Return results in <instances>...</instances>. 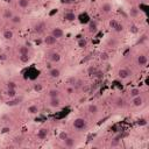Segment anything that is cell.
Masks as SVG:
<instances>
[{
	"label": "cell",
	"instance_id": "1",
	"mask_svg": "<svg viewBox=\"0 0 149 149\" xmlns=\"http://www.w3.org/2000/svg\"><path fill=\"white\" fill-rule=\"evenodd\" d=\"M73 127H75V129H77V130H83L88 127V123H86V121H85L83 118H77V119H75V121H73Z\"/></svg>",
	"mask_w": 149,
	"mask_h": 149
},
{
	"label": "cell",
	"instance_id": "2",
	"mask_svg": "<svg viewBox=\"0 0 149 149\" xmlns=\"http://www.w3.org/2000/svg\"><path fill=\"white\" fill-rule=\"evenodd\" d=\"M51 35H53L54 37H56V38H61V37H63V35H64V31L62 30L61 28L56 27V28H54L53 30H51Z\"/></svg>",
	"mask_w": 149,
	"mask_h": 149
},
{
	"label": "cell",
	"instance_id": "3",
	"mask_svg": "<svg viewBox=\"0 0 149 149\" xmlns=\"http://www.w3.org/2000/svg\"><path fill=\"white\" fill-rule=\"evenodd\" d=\"M49 106L53 107V108H57V107H60L61 106V100H60V98H50Z\"/></svg>",
	"mask_w": 149,
	"mask_h": 149
},
{
	"label": "cell",
	"instance_id": "4",
	"mask_svg": "<svg viewBox=\"0 0 149 149\" xmlns=\"http://www.w3.org/2000/svg\"><path fill=\"white\" fill-rule=\"evenodd\" d=\"M56 40H57V38L54 37L53 35H48L47 37H44V40H43V41H44V43H46L47 46H53V44H55V43H56Z\"/></svg>",
	"mask_w": 149,
	"mask_h": 149
},
{
	"label": "cell",
	"instance_id": "5",
	"mask_svg": "<svg viewBox=\"0 0 149 149\" xmlns=\"http://www.w3.org/2000/svg\"><path fill=\"white\" fill-rule=\"evenodd\" d=\"M130 75L129 70L128 69H120L118 72V76L120 77V78H122V79H126V78H128Z\"/></svg>",
	"mask_w": 149,
	"mask_h": 149
},
{
	"label": "cell",
	"instance_id": "6",
	"mask_svg": "<svg viewBox=\"0 0 149 149\" xmlns=\"http://www.w3.org/2000/svg\"><path fill=\"white\" fill-rule=\"evenodd\" d=\"M44 28H46V23L44 22H38L37 25H35L34 30L36 31V33H38V34H41V33L44 31Z\"/></svg>",
	"mask_w": 149,
	"mask_h": 149
},
{
	"label": "cell",
	"instance_id": "7",
	"mask_svg": "<svg viewBox=\"0 0 149 149\" xmlns=\"http://www.w3.org/2000/svg\"><path fill=\"white\" fill-rule=\"evenodd\" d=\"M133 105L136 107H140L143 105V98L141 96H136L133 98Z\"/></svg>",
	"mask_w": 149,
	"mask_h": 149
},
{
	"label": "cell",
	"instance_id": "8",
	"mask_svg": "<svg viewBox=\"0 0 149 149\" xmlns=\"http://www.w3.org/2000/svg\"><path fill=\"white\" fill-rule=\"evenodd\" d=\"M88 111L90 112L91 114L96 115V114H98V112H99V108H98V106H97L96 104H91V105H89Z\"/></svg>",
	"mask_w": 149,
	"mask_h": 149
},
{
	"label": "cell",
	"instance_id": "9",
	"mask_svg": "<svg viewBox=\"0 0 149 149\" xmlns=\"http://www.w3.org/2000/svg\"><path fill=\"white\" fill-rule=\"evenodd\" d=\"M138 63H139V65H141V66L147 65V63H148V58H147V56H146V55H140V56L138 57Z\"/></svg>",
	"mask_w": 149,
	"mask_h": 149
},
{
	"label": "cell",
	"instance_id": "10",
	"mask_svg": "<svg viewBox=\"0 0 149 149\" xmlns=\"http://www.w3.org/2000/svg\"><path fill=\"white\" fill-rule=\"evenodd\" d=\"M47 135H48V129L47 128H42V129H40L37 132V138L40 140H44L47 138Z\"/></svg>",
	"mask_w": 149,
	"mask_h": 149
},
{
	"label": "cell",
	"instance_id": "11",
	"mask_svg": "<svg viewBox=\"0 0 149 149\" xmlns=\"http://www.w3.org/2000/svg\"><path fill=\"white\" fill-rule=\"evenodd\" d=\"M49 75H50V77H51V78H58V77L61 76V71H60V69L53 68V69H50Z\"/></svg>",
	"mask_w": 149,
	"mask_h": 149
},
{
	"label": "cell",
	"instance_id": "12",
	"mask_svg": "<svg viewBox=\"0 0 149 149\" xmlns=\"http://www.w3.org/2000/svg\"><path fill=\"white\" fill-rule=\"evenodd\" d=\"M49 58H50V61L51 62L56 63V62H60V60H61V55H60L58 53H51L50 54V56H49Z\"/></svg>",
	"mask_w": 149,
	"mask_h": 149
},
{
	"label": "cell",
	"instance_id": "13",
	"mask_svg": "<svg viewBox=\"0 0 149 149\" xmlns=\"http://www.w3.org/2000/svg\"><path fill=\"white\" fill-rule=\"evenodd\" d=\"M64 146L65 147H68V148H71V147H73L75 146V139H72V138H68L64 140Z\"/></svg>",
	"mask_w": 149,
	"mask_h": 149
},
{
	"label": "cell",
	"instance_id": "14",
	"mask_svg": "<svg viewBox=\"0 0 149 149\" xmlns=\"http://www.w3.org/2000/svg\"><path fill=\"white\" fill-rule=\"evenodd\" d=\"M89 30H90V33H97V30H98V26H97V22H94V21H91V22L89 23Z\"/></svg>",
	"mask_w": 149,
	"mask_h": 149
},
{
	"label": "cell",
	"instance_id": "15",
	"mask_svg": "<svg viewBox=\"0 0 149 149\" xmlns=\"http://www.w3.org/2000/svg\"><path fill=\"white\" fill-rule=\"evenodd\" d=\"M75 19H76V14L75 13H71V12H69V13H65L64 14V20H66V21H75Z\"/></svg>",
	"mask_w": 149,
	"mask_h": 149
},
{
	"label": "cell",
	"instance_id": "16",
	"mask_svg": "<svg viewBox=\"0 0 149 149\" xmlns=\"http://www.w3.org/2000/svg\"><path fill=\"white\" fill-rule=\"evenodd\" d=\"M27 112L29 113V114H36L38 112V107L36 105H30V106L27 108Z\"/></svg>",
	"mask_w": 149,
	"mask_h": 149
},
{
	"label": "cell",
	"instance_id": "17",
	"mask_svg": "<svg viewBox=\"0 0 149 149\" xmlns=\"http://www.w3.org/2000/svg\"><path fill=\"white\" fill-rule=\"evenodd\" d=\"M101 11H103L104 13H110V12L112 11V5L108 4V2L103 4V6H101Z\"/></svg>",
	"mask_w": 149,
	"mask_h": 149
},
{
	"label": "cell",
	"instance_id": "18",
	"mask_svg": "<svg viewBox=\"0 0 149 149\" xmlns=\"http://www.w3.org/2000/svg\"><path fill=\"white\" fill-rule=\"evenodd\" d=\"M115 105H117V107H119V108H123V107L126 106V101H125V99H122V98H118V99L115 100Z\"/></svg>",
	"mask_w": 149,
	"mask_h": 149
},
{
	"label": "cell",
	"instance_id": "19",
	"mask_svg": "<svg viewBox=\"0 0 149 149\" xmlns=\"http://www.w3.org/2000/svg\"><path fill=\"white\" fill-rule=\"evenodd\" d=\"M2 36H4L5 40H12V38H13V31L9 30V29H6V30L4 31Z\"/></svg>",
	"mask_w": 149,
	"mask_h": 149
},
{
	"label": "cell",
	"instance_id": "20",
	"mask_svg": "<svg viewBox=\"0 0 149 149\" xmlns=\"http://www.w3.org/2000/svg\"><path fill=\"white\" fill-rule=\"evenodd\" d=\"M48 94H49L50 98H60V91L58 90H50Z\"/></svg>",
	"mask_w": 149,
	"mask_h": 149
},
{
	"label": "cell",
	"instance_id": "21",
	"mask_svg": "<svg viewBox=\"0 0 149 149\" xmlns=\"http://www.w3.org/2000/svg\"><path fill=\"white\" fill-rule=\"evenodd\" d=\"M18 51H19L20 55H26V54H29V49H28V47H26V46H21Z\"/></svg>",
	"mask_w": 149,
	"mask_h": 149
},
{
	"label": "cell",
	"instance_id": "22",
	"mask_svg": "<svg viewBox=\"0 0 149 149\" xmlns=\"http://www.w3.org/2000/svg\"><path fill=\"white\" fill-rule=\"evenodd\" d=\"M140 93H141V91L139 88H134L130 90V97H133V98L136 96H140Z\"/></svg>",
	"mask_w": 149,
	"mask_h": 149
},
{
	"label": "cell",
	"instance_id": "23",
	"mask_svg": "<svg viewBox=\"0 0 149 149\" xmlns=\"http://www.w3.org/2000/svg\"><path fill=\"white\" fill-rule=\"evenodd\" d=\"M29 6V0H19V7L27 8Z\"/></svg>",
	"mask_w": 149,
	"mask_h": 149
},
{
	"label": "cell",
	"instance_id": "24",
	"mask_svg": "<svg viewBox=\"0 0 149 149\" xmlns=\"http://www.w3.org/2000/svg\"><path fill=\"white\" fill-rule=\"evenodd\" d=\"M13 15H14V14H13V12H12L11 9H6V11L4 12V18H5V19H9V20H11Z\"/></svg>",
	"mask_w": 149,
	"mask_h": 149
},
{
	"label": "cell",
	"instance_id": "25",
	"mask_svg": "<svg viewBox=\"0 0 149 149\" xmlns=\"http://www.w3.org/2000/svg\"><path fill=\"white\" fill-rule=\"evenodd\" d=\"M77 44H78L79 48H85V47L88 46V42H86V40H84V38H79L78 42H77Z\"/></svg>",
	"mask_w": 149,
	"mask_h": 149
},
{
	"label": "cell",
	"instance_id": "26",
	"mask_svg": "<svg viewBox=\"0 0 149 149\" xmlns=\"http://www.w3.org/2000/svg\"><path fill=\"white\" fill-rule=\"evenodd\" d=\"M11 21L14 23V25H18V23L21 22V16L20 15H13L12 16V19H11Z\"/></svg>",
	"mask_w": 149,
	"mask_h": 149
},
{
	"label": "cell",
	"instance_id": "27",
	"mask_svg": "<svg viewBox=\"0 0 149 149\" xmlns=\"http://www.w3.org/2000/svg\"><path fill=\"white\" fill-rule=\"evenodd\" d=\"M19 58L22 63H28V62H29V55H28V54H26V55H20Z\"/></svg>",
	"mask_w": 149,
	"mask_h": 149
},
{
	"label": "cell",
	"instance_id": "28",
	"mask_svg": "<svg viewBox=\"0 0 149 149\" xmlns=\"http://www.w3.org/2000/svg\"><path fill=\"white\" fill-rule=\"evenodd\" d=\"M34 91L35 92H41L43 90V85L41 84V83H36V84H34Z\"/></svg>",
	"mask_w": 149,
	"mask_h": 149
},
{
	"label": "cell",
	"instance_id": "29",
	"mask_svg": "<svg viewBox=\"0 0 149 149\" xmlns=\"http://www.w3.org/2000/svg\"><path fill=\"white\" fill-rule=\"evenodd\" d=\"M20 101H21V99H13V100H9L7 103L8 106H16V105H19Z\"/></svg>",
	"mask_w": 149,
	"mask_h": 149
},
{
	"label": "cell",
	"instance_id": "30",
	"mask_svg": "<svg viewBox=\"0 0 149 149\" xmlns=\"http://www.w3.org/2000/svg\"><path fill=\"white\" fill-rule=\"evenodd\" d=\"M129 31L132 33V34H138L139 33V28L136 25H130L129 27Z\"/></svg>",
	"mask_w": 149,
	"mask_h": 149
},
{
	"label": "cell",
	"instance_id": "31",
	"mask_svg": "<svg viewBox=\"0 0 149 149\" xmlns=\"http://www.w3.org/2000/svg\"><path fill=\"white\" fill-rule=\"evenodd\" d=\"M129 14H130V16H136L139 14V9L136 7H132L129 11Z\"/></svg>",
	"mask_w": 149,
	"mask_h": 149
},
{
	"label": "cell",
	"instance_id": "32",
	"mask_svg": "<svg viewBox=\"0 0 149 149\" xmlns=\"http://www.w3.org/2000/svg\"><path fill=\"white\" fill-rule=\"evenodd\" d=\"M69 135H68V133L66 132H61V133L58 134V138H60V140H62V141H64L65 139L68 138Z\"/></svg>",
	"mask_w": 149,
	"mask_h": 149
},
{
	"label": "cell",
	"instance_id": "33",
	"mask_svg": "<svg viewBox=\"0 0 149 149\" xmlns=\"http://www.w3.org/2000/svg\"><path fill=\"white\" fill-rule=\"evenodd\" d=\"M97 68L96 66H90V68H89L88 69V72H89V75H91V76H93V75H94V73L97 72Z\"/></svg>",
	"mask_w": 149,
	"mask_h": 149
},
{
	"label": "cell",
	"instance_id": "34",
	"mask_svg": "<svg viewBox=\"0 0 149 149\" xmlns=\"http://www.w3.org/2000/svg\"><path fill=\"white\" fill-rule=\"evenodd\" d=\"M93 76L96 77L97 79H103V77H104V72H103V71H99V70H97V72L94 73Z\"/></svg>",
	"mask_w": 149,
	"mask_h": 149
},
{
	"label": "cell",
	"instance_id": "35",
	"mask_svg": "<svg viewBox=\"0 0 149 149\" xmlns=\"http://www.w3.org/2000/svg\"><path fill=\"white\" fill-rule=\"evenodd\" d=\"M7 89H12V90H15L16 89V83L15 82H8L7 83Z\"/></svg>",
	"mask_w": 149,
	"mask_h": 149
},
{
	"label": "cell",
	"instance_id": "36",
	"mask_svg": "<svg viewBox=\"0 0 149 149\" xmlns=\"http://www.w3.org/2000/svg\"><path fill=\"white\" fill-rule=\"evenodd\" d=\"M83 85H84V82H83V80L77 79L76 83H75V88H76V89H79V88H82Z\"/></svg>",
	"mask_w": 149,
	"mask_h": 149
},
{
	"label": "cell",
	"instance_id": "37",
	"mask_svg": "<svg viewBox=\"0 0 149 149\" xmlns=\"http://www.w3.org/2000/svg\"><path fill=\"white\" fill-rule=\"evenodd\" d=\"M108 58H110V56H108V54L107 53H101L100 54V60H101V61H107Z\"/></svg>",
	"mask_w": 149,
	"mask_h": 149
},
{
	"label": "cell",
	"instance_id": "38",
	"mask_svg": "<svg viewBox=\"0 0 149 149\" xmlns=\"http://www.w3.org/2000/svg\"><path fill=\"white\" fill-rule=\"evenodd\" d=\"M114 30L117 31V33H121V31L123 30V26H122V25H120V23H118V25L115 26Z\"/></svg>",
	"mask_w": 149,
	"mask_h": 149
},
{
	"label": "cell",
	"instance_id": "39",
	"mask_svg": "<svg viewBox=\"0 0 149 149\" xmlns=\"http://www.w3.org/2000/svg\"><path fill=\"white\" fill-rule=\"evenodd\" d=\"M7 96L8 97H15L16 96V92H15V90H12V89H8V91H7Z\"/></svg>",
	"mask_w": 149,
	"mask_h": 149
},
{
	"label": "cell",
	"instance_id": "40",
	"mask_svg": "<svg viewBox=\"0 0 149 149\" xmlns=\"http://www.w3.org/2000/svg\"><path fill=\"white\" fill-rule=\"evenodd\" d=\"M76 80H77V78H75V77H69V78H68V84H70V85H75Z\"/></svg>",
	"mask_w": 149,
	"mask_h": 149
},
{
	"label": "cell",
	"instance_id": "41",
	"mask_svg": "<svg viewBox=\"0 0 149 149\" xmlns=\"http://www.w3.org/2000/svg\"><path fill=\"white\" fill-rule=\"evenodd\" d=\"M118 21H117V20H111V21H110V27H111V28H113V29H114L115 28V26H117V25H118Z\"/></svg>",
	"mask_w": 149,
	"mask_h": 149
},
{
	"label": "cell",
	"instance_id": "42",
	"mask_svg": "<svg viewBox=\"0 0 149 149\" xmlns=\"http://www.w3.org/2000/svg\"><path fill=\"white\" fill-rule=\"evenodd\" d=\"M0 61H1V62L7 61V55H6L5 53H1V54H0Z\"/></svg>",
	"mask_w": 149,
	"mask_h": 149
},
{
	"label": "cell",
	"instance_id": "43",
	"mask_svg": "<svg viewBox=\"0 0 149 149\" xmlns=\"http://www.w3.org/2000/svg\"><path fill=\"white\" fill-rule=\"evenodd\" d=\"M82 90H83V92H84V93H86V92H89L90 91V86H89V85H83V86H82Z\"/></svg>",
	"mask_w": 149,
	"mask_h": 149
},
{
	"label": "cell",
	"instance_id": "44",
	"mask_svg": "<svg viewBox=\"0 0 149 149\" xmlns=\"http://www.w3.org/2000/svg\"><path fill=\"white\" fill-rule=\"evenodd\" d=\"M14 142H15L16 145H22L23 140H22V138H15L14 139Z\"/></svg>",
	"mask_w": 149,
	"mask_h": 149
},
{
	"label": "cell",
	"instance_id": "45",
	"mask_svg": "<svg viewBox=\"0 0 149 149\" xmlns=\"http://www.w3.org/2000/svg\"><path fill=\"white\" fill-rule=\"evenodd\" d=\"M119 143H120V141H117V140H112L111 147H117V146H119Z\"/></svg>",
	"mask_w": 149,
	"mask_h": 149
},
{
	"label": "cell",
	"instance_id": "46",
	"mask_svg": "<svg viewBox=\"0 0 149 149\" xmlns=\"http://www.w3.org/2000/svg\"><path fill=\"white\" fill-rule=\"evenodd\" d=\"M66 93H68V94H72V93H73V88H72V86L66 88Z\"/></svg>",
	"mask_w": 149,
	"mask_h": 149
},
{
	"label": "cell",
	"instance_id": "47",
	"mask_svg": "<svg viewBox=\"0 0 149 149\" xmlns=\"http://www.w3.org/2000/svg\"><path fill=\"white\" fill-rule=\"evenodd\" d=\"M139 125H141V126H145V125H147V121H146L145 119H141V120L139 121Z\"/></svg>",
	"mask_w": 149,
	"mask_h": 149
},
{
	"label": "cell",
	"instance_id": "48",
	"mask_svg": "<svg viewBox=\"0 0 149 149\" xmlns=\"http://www.w3.org/2000/svg\"><path fill=\"white\" fill-rule=\"evenodd\" d=\"M9 130H11V128H9V127H4V128H2V130H1V132H2V133H8V132H9Z\"/></svg>",
	"mask_w": 149,
	"mask_h": 149
},
{
	"label": "cell",
	"instance_id": "49",
	"mask_svg": "<svg viewBox=\"0 0 149 149\" xmlns=\"http://www.w3.org/2000/svg\"><path fill=\"white\" fill-rule=\"evenodd\" d=\"M108 44H110V46H115V41H112V40H110V41H108Z\"/></svg>",
	"mask_w": 149,
	"mask_h": 149
},
{
	"label": "cell",
	"instance_id": "50",
	"mask_svg": "<svg viewBox=\"0 0 149 149\" xmlns=\"http://www.w3.org/2000/svg\"><path fill=\"white\" fill-rule=\"evenodd\" d=\"M72 1H75V0H66V2H72Z\"/></svg>",
	"mask_w": 149,
	"mask_h": 149
},
{
	"label": "cell",
	"instance_id": "51",
	"mask_svg": "<svg viewBox=\"0 0 149 149\" xmlns=\"http://www.w3.org/2000/svg\"><path fill=\"white\" fill-rule=\"evenodd\" d=\"M7 1H13V0H7Z\"/></svg>",
	"mask_w": 149,
	"mask_h": 149
}]
</instances>
